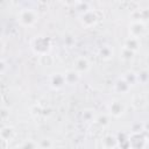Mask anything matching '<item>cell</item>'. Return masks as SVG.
Returning <instances> with one entry per match:
<instances>
[{
    "mask_svg": "<svg viewBox=\"0 0 149 149\" xmlns=\"http://www.w3.org/2000/svg\"><path fill=\"white\" fill-rule=\"evenodd\" d=\"M104 16L105 15L100 9H88L80 15L79 21L84 28H92L97 26L104 19Z\"/></svg>",
    "mask_w": 149,
    "mask_h": 149,
    "instance_id": "obj_1",
    "label": "cell"
},
{
    "mask_svg": "<svg viewBox=\"0 0 149 149\" xmlns=\"http://www.w3.org/2000/svg\"><path fill=\"white\" fill-rule=\"evenodd\" d=\"M31 49L38 56L49 54L51 50V41L49 37H45V36L35 37L31 42Z\"/></svg>",
    "mask_w": 149,
    "mask_h": 149,
    "instance_id": "obj_2",
    "label": "cell"
},
{
    "mask_svg": "<svg viewBox=\"0 0 149 149\" xmlns=\"http://www.w3.org/2000/svg\"><path fill=\"white\" fill-rule=\"evenodd\" d=\"M38 20V14L34 9H22L19 13L17 21L23 27H31Z\"/></svg>",
    "mask_w": 149,
    "mask_h": 149,
    "instance_id": "obj_3",
    "label": "cell"
},
{
    "mask_svg": "<svg viewBox=\"0 0 149 149\" xmlns=\"http://www.w3.org/2000/svg\"><path fill=\"white\" fill-rule=\"evenodd\" d=\"M126 112V105L120 99H113L108 105V113L113 118H120Z\"/></svg>",
    "mask_w": 149,
    "mask_h": 149,
    "instance_id": "obj_4",
    "label": "cell"
},
{
    "mask_svg": "<svg viewBox=\"0 0 149 149\" xmlns=\"http://www.w3.org/2000/svg\"><path fill=\"white\" fill-rule=\"evenodd\" d=\"M147 31V26L144 22L141 21H133L129 24V36L130 37H135L139 38L142 37Z\"/></svg>",
    "mask_w": 149,
    "mask_h": 149,
    "instance_id": "obj_5",
    "label": "cell"
},
{
    "mask_svg": "<svg viewBox=\"0 0 149 149\" xmlns=\"http://www.w3.org/2000/svg\"><path fill=\"white\" fill-rule=\"evenodd\" d=\"M147 139L140 133H133L128 139V144L132 149H143L146 147Z\"/></svg>",
    "mask_w": 149,
    "mask_h": 149,
    "instance_id": "obj_6",
    "label": "cell"
},
{
    "mask_svg": "<svg viewBox=\"0 0 149 149\" xmlns=\"http://www.w3.org/2000/svg\"><path fill=\"white\" fill-rule=\"evenodd\" d=\"M90 68H91V63H90V61H88L86 57H84V56L77 57V58L74 59V62H73V70L77 71L79 74L86 73V72L90 70Z\"/></svg>",
    "mask_w": 149,
    "mask_h": 149,
    "instance_id": "obj_7",
    "label": "cell"
},
{
    "mask_svg": "<svg viewBox=\"0 0 149 149\" xmlns=\"http://www.w3.org/2000/svg\"><path fill=\"white\" fill-rule=\"evenodd\" d=\"M102 149H116L119 146V140L115 135L107 134L101 139Z\"/></svg>",
    "mask_w": 149,
    "mask_h": 149,
    "instance_id": "obj_8",
    "label": "cell"
},
{
    "mask_svg": "<svg viewBox=\"0 0 149 149\" xmlns=\"http://www.w3.org/2000/svg\"><path fill=\"white\" fill-rule=\"evenodd\" d=\"M0 136L3 140H7L8 142H12L16 139L17 132L13 126H3L0 130Z\"/></svg>",
    "mask_w": 149,
    "mask_h": 149,
    "instance_id": "obj_9",
    "label": "cell"
},
{
    "mask_svg": "<svg viewBox=\"0 0 149 149\" xmlns=\"http://www.w3.org/2000/svg\"><path fill=\"white\" fill-rule=\"evenodd\" d=\"M65 78H64V73H54L50 77V86L54 90H61L64 85H65Z\"/></svg>",
    "mask_w": 149,
    "mask_h": 149,
    "instance_id": "obj_10",
    "label": "cell"
},
{
    "mask_svg": "<svg viewBox=\"0 0 149 149\" xmlns=\"http://www.w3.org/2000/svg\"><path fill=\"white\" fill-rule=\"evenodd\" d=\"M140 47H141V42L139 38H135V37H127L123 42V48L128 49V50H132L134 51L135 54L140 50Z\"/></svg>",
    "mask_w": 149,
    "mask_h": 149,
    "instance_id": "obj_11",
    "label": "cell"
},
{
    "mask_svg": "<svg viewBox=\"0 0 149 149\" xmlns=\"http://www.w3.org/2000/svg\"><path fill=\"white\" fill-rule=\"evenodd\" d=\"M130 85L121 77V78H119L116 81H115V84H114V91L116 92V93H120V94H126V93H128L129 91H130Z\"/></svg>",
    "mask_w": 149,
    "mask_h": 149,
    "instance_id": "obj_12",
    "label": "cell"
},
{
    "mask_svg": "<svg viewBox=\"0 0 149 149\" xmlns=\"http://www.w3.org/2000/svg\"><path fill=\"white\" fill-rule=\"evenodd\" d=\"M64 78H65V83L68 85H74V84H77L79 81L80 74L77 71H74L73 69H71V70H68L64 73Z\"/></svg>",
    "mask_w": 149,
    "mask_h": 149,
    "instance_id": "obj_13",
    "label": "cell"
},
{
    "mask_svg": "<svg viewBox=\"0 0 149 149\" xmlns=\"http://www.w3.org/2000/svg\"><path fill=\"white\" fill-rule=\"evenodd\" d=\"M132 15L134 17V21H141V22L146 23L147 21H149V8L135 9Z\"/></svg>",
    "mask_w": 149,
    "mask_h": 149,
    "instance_id": "obj_14",
    "label": "cell"
},
{
    "mask_svg": "<svg viewBox=\"0 0 149 149\" xmlns=\"http://www.w3.org/2000/svg\"><path fill=\"white\" fill-rule=\"evenodd\" d=\"M132 105L135 109H143L147 105V99L144 95L142 94H136L133 97V100H132Z\"/></svg>",
    "mask_w": 149,
    "mask_h": 149,
    "instance_id": "obj_15",
    "label": "cell"
},
{
    "mask_svg": "<svg viewBox=\"0 0 149 149\" xmlns=\"http://www.w3.org/2000/svg\"><path fill=\"white\" fill-rule=\"evenodd\" d=\"M113 55H114V51H113V49H112L111 47H108V45H105V47H102V48L99 49V56H100V58H101L102 61H108V59H111V58L113 57Z\"/></svg>",
    "mask_w": 149,
    "mask_h": 149,
    "instance_id": "obj_16",
    "label": "cell"
},
{
    "mask_svg": "<svg viewBox=\"0 0 149 149\" xmlns=\"http://www.w3.org/2000/svg\"><path fill=\"white\" fill-rule=\"evenodd\" d=\"M38 63L43 66H52L54 63H55V58L49 54H44V55H41L38 56Z\"/></svg>",
    "mask_w": 149,
    "mask_h": 149,
    "instance_id": "obj_17",
    "label": "cell"
},
{
    "mask_svg": "<svg viewBox=\"0 0 149 149\" xmlns=\"http://www.w3.org/2000/svg\"><path fill=\"white\" fill-rule=\"evenodd\" d=\"M135 57V52L132 51V50H128L126 48H122L121 52H120V58L123 61V62H132Z\"/></svg>",
    "mask_w": 149,
    "mask_h": 149,
    "instance_id": "obj_18",
    "label": "cell"
},
{
    "mask_svg": "<svg viewBox=\"0 0 149 149\" xmlns=\"http://www.w3.org/2000/svg\"><path fill=\"white\" fill-rule=\"evenodd\" d=\"M130 86H133V85H135L136 83H139L137 81V73H135V72H133V71H127L125 74H123V77H122Z\"/></svg>",
    "mask_w": 149,
    "mask_h": 149,
    "instance_id": "obj_19",
    "label": "cell"
},
{
    "mask_svg": "<svg viewBox=\"0 0 149 149\" xmlns=\"http://www.w3.org/2000/svg\"><path fill=\"white\" fill-rule=\"evenodd\" d=\"M95 123H98L100 127H105V126H107V125L109 123V121H108V116H107V115H100V116L95 120Z\"/></svg>",
    "mask_w": 149,
    "mask_h": 149,
    "instance_id": "obj_20",
    "label": "cell"
},
{
    "mask_svg": "<svg viewBox=\"0 0 149 149\" xmlns=\"http://www.w3.org/2000/svg\"><path fill=\"white\" fill-rule=\"evenodd\" d=\"M149 79V73L147 71H141L137 73V81L139 83H147Z\"/></svg>",
    "mask_w": 149,
    "mask_h": 149,
    "instance_id": "obj_21",
    "label": "cell"
},
{
    "mask_svg": "<svg viewBox=\"0 0 149 149\" xmlns=\"http://www.w3.org/2000/svg\"><path fill=\"white\" fill-rule=\"evenodd\" d=\"M83 118L86 121H92L94 119V113L92 109H85L83 111Z\"/></svg>",
    "mask_w": 149,
    "mask_h": 149,
    "instance_id": "obj_22",
    "label": "cell"
},
{
    "mask_svg": "<svg viewBox=\"0 0 149 149\" xmlns=\"http://www.w3.org/2000/svg\"><path fill=\"white\" fill-rule=\"evenodd\" d=\"M30 111H31V114H33L34 116H40V115L43 114V108H42L40 105H34Z\"/></svg>",
    "mask_w": 149,
    "mask_h": 149,
    "instance_id": "obj_23",
    "label": "cell"
},
{
    "mask_svg": "<svg viewBox=\"0 0 149 149\" xmlns=\"http://www.w3.org/2000/svg\"><path fill=\"white\" fill-rule=\"evenodd\" d=\"M22 149H36V144L33 141H26L22 144H20Z\"/></svg>",
    "mask_w": 149,
    "mask_h": 149,
    "instance_id": "obj_24",
    "label": "cell"
},
{
    "mask_svg": "<svg viewBox=\"0 0 149 149\" xmlns=\"http://www.w3.org/2000/svg\"><path fill=\"white\" fill-rule=\"evenodd\" d=\"M40 147H41V149L51 148V141L50 140H43V141L40 142Z\"/></svg>",
    "mask_w": 149,
    "mask_h": 149,
    "instance_id": "obj_25",
    "label": "cell"
},
{
    "mask_svg": "<svg viewBox=\"0 0 149 149\" xmlns=\"http://www.w3.org/2000/svg\"><path fill=\"white\" fill-rule=\"evenodd\" d=\"M6 61L5 59H1L0 61V73L1 74H3L5 73V71H6Z\"/></svg>",
    "mask_w": 149,
    "mask_h": 149,
    "instance_id": "obj_26",
    "label": "cell"
},
{
    "mask_svg": "<svg viewBox=\"0 0 149 149\" xmlns=\"http://www.w3.org/2000/svg\"><path fill=\"white\" fill-rule=\"evenodd\" d=\"M8 115H9V112H8L5 107H2V108H1V119L5 121V120L7 119V116H8Z\"/></svg>",
    "mask_w": 149,
    "mask_h": 149,
    "instance_id": "obj_27",
    "label": "cell"
},
{
    "mask_svg": "<svg viewBox=\"0 0 149 149\" xmlns=\"http://www.w3.org/2000/svg\"><path fill=\"white\" fill-rule=\"evenodd\" d=\"M9 143L10 142H8L7 140L1 139V149H8L9 148Z\"/></svg>",
    "mask_w": 149,
    "mask_h": 149,
    "instance_id": "obj_28",
    "label": "cell"
},
{
    "mask_svg": "<svg viewBox=\"0 0 149 149\" xmlns=\"http://www.w3.org/2000/svg\"><path fill=\"white\" fill-rule=\"evenodd\" d=\"M45 149H52V148H45Z\"/></svg>",
    "mask_w": 149,
    "mask_h": 149,
    "instance_id": "obj_29",
    "label": "cell"
}]
</instances>
